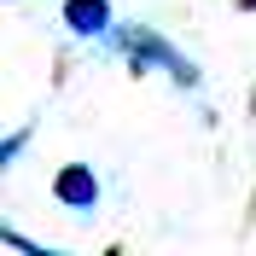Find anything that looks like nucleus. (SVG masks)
Masks as SVG:
<instances>
[{
	"label": "nucleus",
	"instance_id": "1",
	"mask_svg": "<svg viewBox=\"0 0 256 256\" xmlns=\"http://www.w3.org/2000/svg\"><path fill=\"white\" fill-rule=\"evenodd\" d=\"M111 41L122 47V58H128L134 76H152V70H158V76H169L175 88H186V94L204 82V70H198L169 35H158V30H128V35H111Z\"/></svg>",
	"mask_w": 256,
	"mask_h": 256
},
{
	"label": "nucleus",
	"instance_id": "2",
	"mask_svg": "<svg viewBox=\"0 0 256 256\" xmlns=\"http://www.w3.org/2000/svg\"><path fill=\"white\" fill-rule=\"evenodd\" d=\"M105 186H99L94 163H58V175H52V204L70 210V216H94Z\"/></svg>",
	"mask_w": 256,
	"mask_h": 256
},
{
	"label": "nucleus",
	"instance_id": "3",
	"mask_svg": "<svg viewBox=\"0 0 256 256\" xmlns=\"http://www.w3.org/2000/svg\"><path fill=\"white\" fill-rule=\"evenodd\" d=\"M58 24L76 35V41H105V35H116L111 0H64V6H58Z\"/></svg>",
	"mask_w": 256,
	"mask_h": 256
},
{
	"label": "nucleus",
	"instance_id": "4",
	"mask_svg": "<svg viewBox=\"0 0 256 256\" xmlns=\"http://www.w3.org/2000/svg\"><path fill=\"white\" fill-rule=\"evenodd\" d=\"M24 152H30V128H12V134L0 140V175H6V169H18V158H24Z\"/></svg>",
	"mask_w": 256,
	"mask_h": 256
},
{
	"label": "nucleus",
	"instance_id": "5",
	"mask_svg": "<svg viewBox=\"0 0 256 256\" xmlns=\"http://www.w3.org/2000/svg\"><path fill=\"white\" fill-rule=\"evenodd\" d=\"M0 244H12V250H24V256H58L52 244H35V239H24V233H12V227H0Z\"/></svg>",
	"mask_w": 256,
	"mask_h": 256
},
{
	"label": "nucleus",
	"instance_id": "6",
	"mask_svg": "<svg viewBox=\"0 0 256 256\" xmlns=\"http://www.w3.org/2000/svg\"><path fill=\"white\" fill-rule=\"evenodd\" d=\"M233 6H239V12H256V0H233Z\"/></svg>",
	"mask_w": 256,
	"mask_h": 256
}]
</instances>
